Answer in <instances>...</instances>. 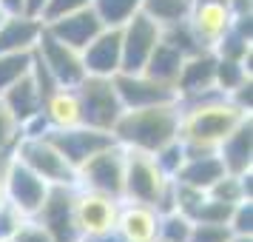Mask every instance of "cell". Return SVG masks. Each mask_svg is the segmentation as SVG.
Returning <instances> with one entry per match:
<instances>
[{"label": "cell", "mask_w": 253, "mask_h": 242, "mask_svg": "<svg viewBox=\"0 0 253 242\" xmlns=\"http://www.w3.org/2000/svg\"><path fill=\"white\" fill-rule=\"evenodd\" d=\"M245 114L239 105H233L222 92H211L188 103H179V140L185 145V160L211 154L219 143L239 126Z\"/></svg>", "instance_id": "obj_1"}, {"label": "cell", "mask_w": 253, "mask_h": 242, "mask_svg": "<svg viewBox=\"0 0 253 242\" xmlns=\"http://www.w3.org/2000/svg\"><path fill=\"white\" fill-rule=\"evenodd\" d=\"M111 134H114L117 145H123V148L154 154L179 137V103L123 111L117 126L111 128Z\"/></svg>", "instance_id": "obj_2"}, {"label": "cell", "mask_w": 253, "mask_h": 242, "mask_svg": "<svg viewBox=\"0 0 253 242\" xmlns=\"http://www.w3.org/2000/svg\"><path fill=\"white\" fill-rule=\"evenodd\" d=\"M12 157L29 165L48 185H77V171L71 168L69 160L60 154V148L46 134H23L17 140Z\"/></svg>", "instance_id": "obj_3"}, {"label": "cell", "mask_w": 253, "mask_h": 242, "mask_svg": "<svg viewBox=\"0 0 253 242\" xmlns=\"http://www.w3.org/2000/svg\"><path fill=\"white\" fill-rule=\"evenodd\" d=\"M77 100H80L83 111V126L97 128V131H111L117 126L120 114L126 111L120 103V94L114 89L111 77H97V74H85L77 86Z\"/></svg>", "instance_id": "obj_4"}, {"label": "cell", "mask_w": 253, "mask_h": 242, "mask_svg": "<svg viewBox=\"0 0 253 242\" xmlns=\"http://www.w3.org/2000/svg\"><path fill=\"white\" fill-rule=\"evenodd\" d=\"M48 191H51V185L43 177H37L29 165H23L17 157L9 154L6 168H3V199H9L23 217H37Z\"/></svg>", "instance_id": "obj_5"}, {"label": "cell", "mask_w": 253, "mask_h": 242, "mask_svg": "<svg viewBox=\"0 0 253 242\" xmlns=\"http://www.w3.org/2000/svg\"><path fill=\"white\" fill-rule=\"evenodd\" d=\"M165 185H168V177L160 171L154 154L126 148V174H123V199L126 202L154 205Z\"/></svg>", "instance_id": "obj_6"}, {"label": "cell", "mask_w": 253, "mask_h": 242, "mask_svg": "<svg viewBox=\"0 0 253 242\" xmlns=\"http://www.w3.org/2000/svg\"><path fill=\"white\" fill-rule=\"evenodd\" d=\"M123 174H126V148L114 143L111 148L94 154L91 160L77 168V188L123 199Z\"/></svg>", "instance_id": "obj_7"}, {"label": "cell", "mask_w": 253, "mask_h": 242, "mask_svg": "<svg viewBox=\"0 0 253 242\" xmlns=\"http://www.w3.org/2000/svg\"><path fill=\"white\" fill-rule=\"evenodd\" d=\"M114 89L120 94V103L126 111L131 108H148V105H165V103H179L176 89L165 86V83L154 80L142 71H117Z\"/></svg>", "instance_id": "obj_8"}, {"label": "cell", "mask_w": 253, "mask_h": 242, "mask_svg": "<svg viewBox=\"0 0 253 242\" xmlns=\"http://www.w3.org/2000/svg\"><path fill=\"white\" fill-rule=\"evenodd\" d=\"M120 202L117 196L100 194V191H88V188H77L74 185V225L77 234L91 237L100 231H108L117 225V214H120Z\"/></svg>", "instance_id": "obj_9"}, {"label": "cell", "mask_w": 253, "mask_h": 242, "mask_svg": "<svg viewBox=\"0 0 253 242\" xmlns=\"http://www.w3.org/2000/svg\"><path fill=\"white\" fill-rule=\"evenodd\" d=\"M123 37V69L120 71H142L145 60L162 40V26L151 20L145 12H137L126 26H120Z\"/></svg>", "instance_id": "obj_10"}, {"label": "cell", "mask_w": 253, "mask_h": 242, "mask_svg": "<svg viewBox=\"0 0 253 242\" xmlns=\"http://www.w3.org/2000/svg\"><path fill=\"white\" fill-rule=\"evenodd\" d=\"M32 51L43 60V66H46V69L54 74V80H57L60 86H66V89H74V86L85 77L83 51L66 46V43L57 40L54 35H48L46 26H43V32H40V37H37V43H35Z\"/></svg>", "instance_id": "obj_11"}, {"label": "cell", "mask_w": 253, "mask_h": 242, "mask_svg": "<svg viewBox=\"0 0 253 242\" xmlns=\"http://www.w3.org/2000/svg\"><path fill=\"white\" fill-rule=\"evenodd\" d=\"M46 137L60 148V154L69 160V165L77 171L83 162H88L94 154L111 148L117 140L111 131H97L88 126H74V128H63V131H46Z\"/></svg>", "instance_id": "obj_12"}, {"label": "cell", "mask_w": 253, "mask_h": 242, "mask_svg": "<svg viewBox=\"0 0 253 242\" xmlns=\"http://www.w3.org/2000/svg\"><path fill=\"white\" fill-rule=\"evenodd\" d=\"M37 222L46 225L54 242H74L80 240L74 225V185H51L43 208L37 211Z\"/></svg>", "instance_id": "obj_13"}, {"label": "cell", "mask_w": 253, "mask_h": 242, "mask_svg": "<svg viewBox=\"0 0 253 242\" xmlns=\"http://www.w3.org/2000/svg\"><path fill=\"white\" fill-rule=\"evenodd\" d=\"M213 74H216V54L211 48H202V51H196L191 57H185L182 71H179V77L173 83L179 103H188V100L205 97L211 92H219L213 86Z\"/></svg>", "instance_id": "obj_14"}, {"label": "cell", "mask_w": 253, "mask_h": 242, "mask_svg": "<svg viewBox=\"0 0 253 242\" xmlns=\"http://www.w3.org/2000/svg\"><path fill=\"white\" fill-rule=\"evenodd\" d=\"M83 66H85V74L114 77L117 71L123 69V37H120V29H108L105 26L103 32L83 48Z\"/></svg>", "instance_id": "obj_15"}, {"label": "cell", "mask_w": 253, "mask_h": 242, "mask_svg": "<svg viewBox=\"0 0 253 242\" xmlns=\"http://www.w3.org/2000/svg\"><path fill=\"white\" fill-rule=\"evenodd\" d=\"M230 12L225 3L216 0H194L191 14H188V23L194 29V35L199 37V43L205 48H213L222 37L230 32Z\"/></svg>", "instance_id": "obj_16"}, {"label": "cell", "mask_w": 253, "mask_h": 242, "mask_svg": "<svg viewBox=\"0 0 253 242\" xmlns=\"http://www.w3.org/2000/svg\"><path fill=\"white\" fill-rule=\"evenodd\" d=\"M43 26H46L48 35H54L57 40H63L66 46L77 48V51H83L105 29L103 20L97 17V12H94L91 6L88 9H80V12H71L66 17H57V20L43 23Z\"/></svg>", "instance_id": "obj_17"}, {"label": "cell", "mask_w": 253, "mask_h": 242, "mask_svg": "<svg viewBox=\"0 0 253 242\" xmlns=\"http://www.w3.org/2000/svg\"><path fill=\"white\" fill-rule=\"evenodd\" d=\"M126 242H154L157 240V228H160V214L154 205L145 202H120V214H117L114 225Z\"/></svg>", "instance_id": "obj_18"}, {"label": "cell", "mask_w": 253, "mask_h": 242, "mask_svg": "<svg viewBox=\"0 0 253 242\" xmlns=\"http://www.w3.org/2000/svg\"><path fill=\"white\" fill-rule=\"evenodd\" d=\"M219 160L228 174H251L253 171V120L245 117L228 137L219 143Z\"/></svg>", "instance_id": "obj_19"}, {"label": "cell", "mask_w": 253, "mask_h": 242, "mask_svg": "<svg viewBox=\"0 0 253 242\" xmlns=\"http://www.w3.org/2000/svg\"><path fill=\"white\" fill-rule=\"evenodd\" d=\"M43 120H46L48 131H63V128H74L83 126V111H80V100L74 89L60 86L43 100Z\"/></svg>", "instance_id": "obj_20"}, {"label": "cell", "mask_w": 253, "mask_h": 242, "mask_svg": "<svg viewBox=\"0 0 253 242\" xmlns=\"http://www.w3.org/2000/svg\"><path fill=\"white\" fill-rule=\"evenodd\" d=\"M0 100L6 103V108L14 114V120H17L20 126L32 123V120L40 117V111H43V97H40L35 80H32L29 74H23L17 83H12L6 92L0 94Z\"/></svg>", "instance_id": "obj_21"}, {"label": "cell", "mask_w": 253, "mask_h": 242, "mask_svg": "<svg viewBox=\"0 0 253 242\" xmlns=\"http://www.w3.org/2000/svg\"><path fill=\"white\" fill-rule=\"evenodd\" d=\"M43 32V20L29 14H9L0 26V54L6 51H32Z\"/></svg>", "instance_id": "obj_22"}, {"label": "cell", "mask_w": 253, "mask_h": 242, "mask_svg": "<svg viewBox=\"0 0 253 242\" xmlns=\"http://www.w3.org/2000/svg\"><path fill=\"white\" fill-rule=\"evenodd\" d=\"M222 174H225V165H222V160H219L216 151H211V154L188 157V160L182 162L179 174H176L173 180H179V183H188V185H194V188L208 191V188L222 177Z\"/></svg>", "instance_id": "obj_23"}, {"label": "cell", "mask_w": 253, "mask_h": 242, "mask_svg": "<svg viewBox=\"0 0 253 242\" xmlns=\"http://www.w3.org/2000/svg\"><path fill=\"white\" fill-rule=\"evenodd\" d=\"M182 63H185L182 51H179V48H173L171 43L160 40V43H157V48L151 51V57L145 60V69H142V74H148V77L165 83V86H173V83H176V77H179V71H182Z\"/></svg>", "instance_id": "obj_24"}, {"label": "cell", "mask_w": 253, "mask_h": 242, "mask_svg": "<svg viewBox=\"0 0 253 242\" xmlns=\"http://www.w3.org/2000/svg\"><path fill=\"white\" fill-rule=\"evenodd\" d=\"M253 171L251 174H222L216 183L208 188V196L222 199L228 205H239L245 199H253Z\"/></svg>", "instance_id": "obj_25"}, {"label": "cell", "mask_w": 253, "mask_h": 242, "mask_svg": "<svg viewBox=\"0 0 253 242\" xmlns=\"http://www.w3.org/2000/svg\"><path fill=\"white\" fill-rule=\"evenodd\" d=\"M91 9L108 29L126 26L137 12H142V0H91Z\"/></svg>", "instance_id": "obj_26"}, {"label": "cell", "mask_w": 253, "mask_h": 242, "mask_svg": "<svg viewBox=\"0 0 253 242\" xmlns=\"http://www.w3.org/2000/svg\"><path fill=\"white\" fill-rule=\"evenodd\" d=\"M194 0H142V12L160 26H171L179 20H188Z\"/></svg>", "instance_id": "obj_27"}, {"label": "cell", "mask_w": 253, "mask_h": 242, "mask_svg": "<svg viewBox=\"0 0 253 242\" xmlns=\"http://www.w3.org/2000/svg\"><path fill=\"white\" fill-rule=\"evenodd\" d=\"M253 80L251 63H239V60H225L216 57V74H213V86L228 97L233 89H239L242 83Z\"/></svg>", "instance_id": "obj_28"}, {"label": "cell", "mask_w": 253, "mask_h": 242, "mask_svg": "<svg viewBox=\"0 0 253 242\" xmlns=\"http://www.w3.org/2000/svg\"><path fill=\"white\" fill-rule=\"evenodd\" d=\"M194 228V219L182 214V211H168L160 214V228H157V240L162 242H188Z\"/></svg>", "instance_id": "obj_29"}, {"label": "cell", "mask_w": 253, "mask_h": 242, "mask_svg": "<svg viewBox=\"0 0 253 242\" xmlns=\"http://www.w3.org/2000/svg\"><path fill=\"white\" fill-rule=\"evenodd\" d=\"M162 40L165 43H171L173 48H179L185 57H191L196 51H202V43H199V37L194 35V29L188 20H179V23H171V26H162Z\"/></svg>", "instance_id": "obj_30"}, {"label": "cell", "mask_w": 253, "mask_h": 242, "mask_svg": "<svg viewBox=\"0 0 253 242\" xmlns=\"http://www.w3.org/2000/svg\"><path fill=\"white\" fill-rule=\"evenodd\" d=\"M32 66V51H6L0 54V94L12 83H17L23 74H29Z\"/></svg>", "instance_id": "obj_31"}, {"label": "cell", "mask_w": 253, "mask_h": 242, "mask_svg": "<svg viewBox=\"0 0 253 242\" xmlns=\"http://www.w3.org/2000/svg\"><path fill=\"white\" fill-rule=\"evenodd\" d=\"M216 57H225V60H239V63H251L253 57V40H245L242 35H236L230 29L228 35L219 40L216 46L211 48Z\"/></svg>", "instance_id": "obj_32"}, {"label": "cell", "mask_w": 253, "mask_h": 242, "mask_svg": "<svg viewBox=\"0 0 253 242\" xmlns=\"http://www.w3.org/2000/svg\"><path fill=\"white\" fill-rule=\"evenodd\" d=\"M154 160H157V165H160V171L165 174L168 180H173V177L179 174V168H182V162H185L182 140L176 137V140H171L168 145H162L160 151H154Z\"/></svg>", "instance_id": "obj_33"}, {"label": "cell", "mask_w": 253, "mask_h": 242, "mask_svg": "<svg viewBox=\"0 0 253 242\" xmlns=\"http://www.w3.org/2000/svg\"><path fill=\"white\" fill-rule=\"evenodd\" d=\"M20 137H23V126L14 120V114L0 100V154H12Z\"/></svg>", "instance_id": "obj_34"}, {"label": "cell", "mask_w": 253, "mask_h": 242, "mask_svg": "<svg viewBox=\"0 0 253 242\" xmlns=\"http://www.w3.org/2000/svg\"><path fill=\"white\" fill-rule=\"evenodd\" d=\"M205 194H208V191H202V188H194V185H188V183L173 180V202H176V211L188 214L191 219H194L196 208L202 205Z\"/></svg>", "instance_id": "obj_35"}, {"label": "cell", "mask_w": 253, "mask_h": 242, "mask_svg": "<svg viewBox=\"0 0 253 242\" xmlns=\"http://www.w3.org/2000/svg\"><path fill=\"white\" fill-rule=\"evenodd\" d=\"M230 214H233V205H228V202L213 199V196L205 194L202 205L196 208L194 219H196V222H219V225H228V222H230Z\"/></svg>", "instance_id": "obj_36"}, {"label": "cell", "mask_w": 253, "mask_h": 242, "mask_svg": "<svg viewBox=\"0 0 253 242\" xmlns=\"http://www.w3.org/2000/svg\"><path fill=\"white\" fill-rule=\"evenodd\" d=\"M230 237H233L230 225H219V222H196L194 219V228H191L188 242H230Z\"/></svg>", "instance_id": "obj_37"}, {"label": "cell", "mask_w": 253, "mask_h": 242, "mask_svg": "<svg viewBox=\"0 0 253 242\" xmlns=\"http://www.w3.org/2000/svg\"><path fill=\"white\" fill-rule=\"evenodd\" d=\"M228 225L239 237H253V199H245L239 205H233V214H230Z\"/></svg>", "instance_id": "obj_38"}, {"label": "cell", "mask_w": 253, "mask_h": 242, "mask_svg": "<svg viewBox=\"0 0 253 242\" xmlns=\"http://www.w3.org/2000/svg\"><path fill=\"white\" fill-rule=\"evenodd\" d=\"M23 219L26 217L9 202V199L0 196V240H12L14 234H17V228L23 225Z\"/></svg>", "instance_id": "obj_39"}, {"label": "cell", "mask_w": 253, "mask_h": 242, "mask_svg": "<svg viewBox=\"0 0 253 242\" xmlns=\"http://www.w3.org/2000/svg\"><path fill=\"white\" fill-rule=\"evenodd\" d=\"M91 6V0H48L46 9H43V23H51V20H57V17H66L71 12H80V9H88Z\"/></svg>", "instance_id": "obj_40"}, {"label": "cell", "mask_w": 253, "mask_h": 242, "mask_svg": "<svg viewBox=\"0 0 253 242\" xmlns=\"http://www.w3.org/2000/svg\"><path fill=\"white\" fill-rule=\"evenodd\" d=\"M14 242H54V237L46 231V225H40L35 217H26L23 225L17 228V234L12 237Z\"/></svg>", "instance_id": "obj_41"}, {"label": "cell", "mask_w": 253, "mask_h": 242, "mask_svg": "<svg viewBox=\"0 0 253 242\" xmlns=\"http://www.w3.org/2000/svg\"><path fill=\"white\" fill-rule=\"evenodd\" d=\"M83 242H126V240L117 228H108V231H100V234H91V237H83Z\"/></svg>", "instance_id": "obj_42"}, {"label": "cell", "mask_w": 253, "mask_h": 242, "mask_svg": "<svg viewBox=\"0 0 253 242\" xmlns=\"http://www.w3.org/2000/svg\"><path fill=\"white\" fill-rule=\"evenodd\" d=\"M225 6H228L230 17H239V14H253V0H228Z\"/></svg>", "instance_id": "obj_43"}, {"label": "cell", "mask_w": 253, "mask_h": 242, "mask_svg": "<svg viewBox=\"0 0 253 242\" xmlns=\"http://www.w3.org/2000/svg\"><path fill=\"white\" fill-rule=\"evenodd\" d=\"M48 0H23V14H29V17H43V9H46Z\"/></svg>", "instance_id": "obj_44"}, {"label": "cell", "mask_w": 253, "mask_h": 242, "mask_svg": "<svg viewBox=\"0 0 253 242\" xmlns=\"http://www.w3.org/2000/svg\"><path fill=\"white\" fill-rule=\"evenodd\" d=\"M0 9L6 14H23V0H0Z\"/></svg>", "instance_id": "obj_45"}, {"label": "cell", "mask_w": 253, "mask_h": 242, "mask_svg": "<svg viewBox=\"0 0 253 242\" xmlns=\"http://www.w3.org/2000/svg\"><path fill=\"white\" fill-rule=\"evenodd\" d=\"M6 160H9V154H0V196H3V168H6Z\"/></svg>", "instance_id": "obj_46"}, {"label": "cell", "mask_w": 253, "mask_h": 242, "mask_svg": "<svg viewBox=\"0 0 253 242\" xmlns=\"http://www.w3.org/2000/svg\"><path fill=\"white\" fill-rule=\"evenodd\" d=\"M230 242H253V237H239V234H233Z\"/></svg>", "instance_id": "obj_47"}, {"label": "cell", "mask_w": 253, "mask_h": 242, "mask_svg": "<svg viewBox=\"0 0 253 242\" xmlns=\"http://www.w3.org/2000/svg\"><path fill=\"white\" fill-rule=\"evenodd\" d=\"M6 17H9V14H6L3 9H0V26H3V20H6Z\"/></svg>", "instance_id": "obj_48"}, {"label": "cell", "mask_w": 253, "mask_h": 242, "mask_svg": "<svg viewBox=\"0 0 253 242\" xmlns=\"http://www.w3.org/2000/svg\"><path fill=\"white\" fill-rule=\"evenodd\" d=\"M0 242H14V240H0Z\"/></svg>", "instance_id": "obj_49"}, {"label": "cell", "mask_w": 253, "mask_h": 242, "mask_svg": "<svg viewBox=\"0 0 253 242\" xmlns=\"http://www.w3.org/2000/svg\"><path fill=\"white\" fill-rule=\"evenodd\" d=\"M216 3H228V0H216Z\"/></svg>", "instance_id": "obj_50"}, {"label": "cell", "mask_w": 253, "mask_h": 242, "mask_svg": "<svg viewBox=\"0 0 253 242\" xmlns=\"http://www.w3.org/2000/svg\"><path fill=\"white\" fill-rule=\"evenodd\" d=\"M74 242H83V240H74Z\"/></svg>", "instance_id": "obj_51"}, {"label": "cell", "mask_w": 253, "mask_h": 242, "mask_svg": "<svg viewBox=\"0 0 253 242\" xmlns=\"http://www.w3.org/2000/svg\"><path fill=\"white\" fill-rule=\"evenodd\" d=\"M154 242H162V240H154Z\"/></svg>", "instance_id": "obj_52"}]
</instances>
